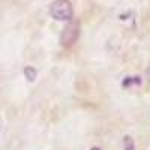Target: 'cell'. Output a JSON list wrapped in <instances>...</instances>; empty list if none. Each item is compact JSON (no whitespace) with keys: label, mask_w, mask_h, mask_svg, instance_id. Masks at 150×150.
I'll use <instances>...</instances> for the list:
<instances>
[{"label":"cell","mask_w":150,"mask_h":150,"mask_svg":"<svg viewBox=\"0 0 150 150\" xmlns=\"http://www.w3.org/2000/svg\"><path fill=\"white\" fill-rule=\"evenodd\" d=\"M78 36H80V23L71 20L60 35V44L63 47H71L77 42Z\"/></svg>","instance_id":"2"},{"label":"cell","mask_w":150,"mask_h":150,"mask_svg":"<svg viewBox=\"0 0 150 150\" xmlns=\"http://www.w3.org/2000/svg\"><path fill=\"white\" fill-rule=\"evenodd\" d=\"M24 74H26V77L29 81H33L36 78V69H33L32 66H27L26 69H24Z\"/></svg>","instance_id":"3"},{"label":"cell","mask_w":150,"mask_h":150,"mask_svg":"<svg viewBox=\"0 0 150 150\" xmlns=\"http://www.w3.org/2000/svg\"><path fill=\"white\" fill-rule=\"evenodd\" d=\"M147 78H149V83H150V66H149V69H147Z\"/></svg>","instance_id":"5"},{"label":"cell","mask_w":150,"mask_h":150,"mask_svg":"<svg viewBox=\"0 0 150 150\" xmlns=\"http://www.w3.org/2000/svg\"><path fill=\"white\" fill-rule=\"evenodd\" d=\"M50 14L57 21H71L74 15V8L69 0H54L50 6Z\"/></svg>","instance_id":"1"},{"label":"cell","mask_w":150,"mask_h":150,"mask_svg":"<svg viewBox=\"0 0 150 150\" xmlns=\"http://www.w3.org/2000/svg\"><path fill=\"white\" fill-rule=\"evenodd\" d=\"M125 150H134V141L131 137H125Z\"/></svg>","instance_id":"4"}]
</instances>
